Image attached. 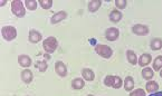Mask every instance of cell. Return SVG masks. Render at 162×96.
I'll return each mask as SVG.
<instances>
[{
  "label": "cell",
  "instance_id": "obj_1",
  "mask_svg": "<svg viewBox=\"0 0 162 96\" xmlns=\"http://www.w3.org/2000/svg\"><path fill=\"white\" fill-rule=\"evenodd\" d=\"M104 84L109 87H113V88H120L122 86V79L119 76H113V75H109L106 76L105 79H104Z\"/></svg>",
  "mask_w": 162,
  "mask_h": 96
},
{
  "label": "cell",
  "instance_id": "obj_2",
  "mask_svg": "<svg viewBox=\"0 0 162 96\" xmlns=\"http://www.w3.org/2000/svg\"><path fill=\"white\" fill-rule=\"evenodd\" d=\"M11 10L16 15L17 17H24L25 16V8H24V3L20 0H14L11 2Z\"/></svg>",
  "mask_w": 162,
  "mask_h": 96
},
{
  "label": "cell",
  "instance_id": "obj_3",
  "mask_svg": "<svg viewBox=\"0 0 162 96\" xmlns=\"http://www.w3.org/2000/svg\"><path fill=\"white\" fill-rule=\"evenodd\" d=\"M57 46H58V41H57V39H56L55 37H49L43 44V47L46 50V53H53V51H55Z\"/></svg>",
  "mask_w": 162,
  "mask_h": 96
},
{
  "label": "cell",
  "instance_id": "obj_4",
  "mask_svg": "<svg viewBox=\"0 0 162 96\" xmlns=\"http://www.w3.org/2000/svg\"><path fill=\"white\" fill-rule=\"evenodd\" d=\"M1 35H2V37L6 40L10 41V40L16 38L17 30H16V28L11 27V26H6V27H3V28L1 29Z\"/></svg>",
  "mask_w": 162,
  "mask_h": 96
},
{
  "label": "cell",
  "instance_id": "obj_5",
  "mask_svg": "<svg viewBox=\"0 0 162 96\" xmlns=\"http://www.w3.org/2000/svg\"><path fill=\"white\" fill-rule=\"evenodd\" d=\"M95 51L104 58H110L112 56V53H113L111 48L106 45H96L95 46Z\"/></svg>",
  "mask_w": 162,
  "mask_h": 96
},
{
  "label": "cell",
  "instance_id": "obj_6",
  "mask_svg": "<svg viewBox=\"0 0 162 96\" xmlns=\"http://www.w3.org/2000/svg\"><path fill=\"white\" fill-rule=\"evenodd\" d=\"M119 35H120V33H119V30H117L116 28H114V27L109 28L105 31L106 39L110 40V41H114V40H116L117 38H119Z\"/></svg>",
  "mask_w": 162,
  "mask_h": 96
},
{
  "label": "cell",
  "instance_id": "obj_7",
  "mask_svg": "<svg viewBox=\"0 0 162 96\" xmlns=\"http://www.w3.org/2000/svg\"><path fill=\"white\" fill-rule=\"evenodd\" d=\"M132 31H133L135 35H139V36H144V35H148L149 28L144 25H135V26H133Z\"/></svg>",
  "mask_w": 162,
  "mask_h": 96
},
{
  "label": "cell",
  "instance_id": "obj_8",
  "mask_svg": "<svg viewBox=\"0 0 162 96\" xmlns=\"http://www.w3.org/2000/svg\"><path fill=\"white\" fill-rule=\"evenodd\" d=\"M56 73L58 74L61 77H65L67 75V67L63 62H57L55 65Z\"/></svg>",
  "mask_w": 162,
  "mask_h": 96
},
{
  "label": "cell",
  "instance_id": "obj_9",
  "mask_svg": "<svg viewBox=\"0 0 162 96\" xmlns=\"http://www.w3.org/2000/svg\"><path fill=\"white\" fill-rule=\"evenodd\" d=\"M66 17H67V12L59 11V12H57V14H55L53 17H52L50 23L52 24H57V23H59V21H61V20H64Z\"/></svg>",
  "mask_w": 162,
  "mask_h": 96
},
{
  "label": "cell",
  "instance_id": "obj_10",
  "mask_svg": "<svg viewBox=\"0 0 162 96\" xmlns=\"http://www.w3.org/2000/svg\"><path fill=\"white\" fill-rule=\"evenodd\" d=\"M18 63L22 67H28V66L31 65V58L26 56V55H21V56L18 57Z\"/></svg>",
  "mask_w": 162,
  "mask_h": 96
},
{
  "label": "cell",
  "instance_id": "obj_11",
  "mask_svg": "<svg viewBox=\"0 0 162 96\" xmlns=\"http://www.w3.org/2000/svg\"><path fill=\"white\" fill-rule=\"evenodd\" d=\"M101 5H102V1H101V0H92V1L88 3V10L91 12L97 11L98 8L101 7Z\"/></svg>",
  "mask_w": 162,
  "mask_h": 96
},
{
  "label": "cell",
  "instance_id": "obj_12",
  "mask_svg": "<svg viewBox=\"0 0 162 96\" xmlns=\"http://www.w3.org/2000/svg\"><path fill=\"white\" fill-rule=\"evenodd\" d=\"M121 19H122V14H121V11H119L117 9L113 10V11L110 14V20L113 21V23H119Z\"/></svg>",
  "mask_w": 162,
  "mask_h": 96
},
{
  "label": "cell",
  "instance_id": "obj_13",
  "mask_svg": "<svg viewBox=\"0 0 162 96\" xmlns=\"http://www.w3.org/2000/svg\"><path fill=\"white\" fill-rule=\"evenodd\" d=\"M21 79L26 84H29V83L33 81V73L30 71H28V69H25V71H22L21 73Z\"/></svg>",
  "mask_w": 162,
  "mask_h": 96
},
{
  "label": "cell",
  "instance_id": "obj_14",
  "mask_svg": "<svg viewBox=\"0 0 162 96\" xmlns=\"http://www.w3.org/2000/svg\"><path fill=\"white\" fill-rule=\"evenodd\" d=\"M124 88L126 92H131L134 88V81L131 76H128L124 81Z\"/></svg>",
  "mask_w": 162,
  "mask_h": 96
},
{
  "label": "cell",
  "instance_id": "obj_15",
  "mask_svg": "<svg viewBox=\"0 0 162 96\" xmlns=\"http://www.w3.org/2000/svg\"><path fill=\"white\" fill-rule=\"evenodd\" d=\"M40 39H42V35L39 34L38 31L30 30V33H29V40L31 42H38L40 41Z\"/></svg>",
  "mask_w": 162,
  "mask_h": 96
},
{
  "label": "cell",
  "instance_id": "obj_16",
  "mask_svg": "<svg viewBox=\"0 0 162 96\" xmlns=\"http://www.w3.org/2000/svg\"><path fill=\"white\" fill-rule=\"evenodd\" d=\"M145 88H146V90H148L149 93H155L156 90H158V88H159V85H158V83L156 82L150 81V82H148Z\"/></svg>",
  "mask_w": 162,
  "mask_h": 96
},
{
  "label": "cell",
  "instance_id": "obj_17",
  "mask_svg": "<svg viewBox=\"0 0 162 96\" xmlns=\"http://www.w3.org/2000/svg\"><path fill=\"white\" fill-rule=\"evenodd\" d=\"M150 62H151V55H149V54H144V55H142V56L140 57V59H139V65L140 66H146V65H149L150 64Z\"/></svg>",
  "mask_w": 162,
  "mask_h": 96
},
{
  "label": "cell",
  "instance_id": "obj_18",
  "mask_svg": "<svg viewBox=\"0 0 162 96\" xmlns=\"http://www.w3.org/2000/svg\"><path fill=\"white\" fill-rule=\"evenodd\" d=\"M82 74H83L84 79H86V81H93V79L95 78V74L93 73V71H91L88 68L83 69V73Z\"/></svg>",
  "mask_w": 162,
  "mask_h": 96
},
{
  "label": "cell",
  "instance_id": "obj_19",
  "mask_svg": "<svg viewBox=\"0 0 162 96\" xmlns=\"http://www.w3.org/2000/svg\"><path fill=\"white\" fill-rule=\"evenodd\" d=\"M126 56H128V62L131 63L132 65H137V55H135V53H134V51L128 50V51H126Z\"/></svg>",
  "mask_w": 162,
  "mask_h": 96
},
{
  "label": "cell",
  "instance_id": "obj_20",
  "mask_svg": "<svg viewBox=\"0 0 162 96\" xmlns=\"http://www.w3.org/2000/svg\"><path fill=\"white\" fill-rule=\"evenodd\" d=\"M151 48L153 49V50H159L162 48V40L159 39V38H155L151 41Z\"/></svg>",
  "mask_w": 162,
  "mask_h": 96
},
{
  "label": "cell",
  "instance_id": "obj_21",
  "mask_svg": "<svg viewBox=\"0 0 162 96\" xmlns=\"http://www.w3.org/2000/svg\"><path fill=\"white\" fill-rule=\"evenodd\" d=\"M72 85H73V87L75 88V89H82V88L84 87V85H85V83H84L83 79L76 78V79H74V81H73Z\"/></svg>",
  "mask_w": 162,
  "mask_h": 96
},
{
  "label": "cell",
  "instance_id": "obj_22",
  "mask_svg": "<svg viewBox=\"0 0 162 96\" xmlns=\"http://www.w3.org/2000/svg\"><path fill=\"white\" fill-rule=\"evenodd\" d=\"M154 75V72L153 69H151V68H144L142 71V76L144 77L145 79H151L153 77Z\"/></svg>",
  "mask_w": 162,
  "mask_h": 96
},
{
  "label": "cell",
  "instance_id": "obj_23",
  "mask_svg": "<svg viewBox=\"0 0 162 96\" xmlns=\"http://www.w3.org/2000/svg\"><path fill=\"white\" fill-rule=\"evenodd\" d=\"M162 68V56L156 57L153 62V69L154 71H159Z\"/></svg>",
  "mask_w": 162,
  "mask_h": 96
},
{
  "label": "cell",
  "instance_id": "obj_24",
  "mask_svg": "<svg viewBox=\"0 0 162 96\" xmlns=\"http://www.w3.org/2000/svg\"><path fill=\"white\" fill-rule=\"evenodd\" d=\"M25 5L29 10H35L37 8V1L36 0H26Z\"/></svg>",
  "mask_w": 162,
  "mask_h": 96
},
{
  "label": "cell",
  "instance_id": "obj_25",
  "mask_svg": "<svg viewBox=\"0 0 162 96\" xmlns=\"http://www.w3.org/2000/svg\"><path fill=\"white\" fill-rule=\"evenodd\" d=\"M39 5L44 9H49L53 6V1L52 0H39Z\"/></svg>",
  "mask_w": 162,
  "mask_h": 96
},
{
  "label": "cell",
  "instance_id": "obj_26",
  "mask_svg": "<svg viewBox=\"0 0 162 96\" xmlns=\"http://www.w3.org/2000/svg\"><path fill=\"white\" fill-rule=\"evenodd\" d=\"M36 67H38V69L40 72H45L46 69H47L48 65H47V63L46 62H38L36 64Z\"/></svg>",
  "mask_w": 162,
  "mask_h": 96
},
{
  "label": "cell",
  "instance_id": "obj_27",
  "mask_svg": "<svg viewBox=\"0 0 162 96\" xmlns=\"http://www.w3.org/2000/svg\"><path fill=\"white\" fill-rule=\"evenodd\" d=\"M130 96H145V92L143 89H141V88H137V89L131 92Z\"/></svg>",
  "mask_w": 162,
  "mask_h": 96
},
{
  "label": "cell",
  "instance_id": "obj_28",
  "mask_svg": "<svg viewBox=\"0 0 162 96\" xmlns=\"http://www.w3.org/2000/svg\"><path fill=\"white\" fill-rule=\"evenodd\" d=\"M115 5H116L117 8L124 9L126 7V5H128V2H126L125 0H116V1H115Z\"/></svg>",
  "mask_w": 162,
  "mask_h": 96
},
{
  "label": "cell",
  "instance_id": "obj_29",
  "mask_svg": "<svg viewBox=\"0 0 162 96\" xmlns=\"http://www.w3.org/2000/svg\"><path fill=\"white\" fill-rule=\"evenodd\" d=\"M149 96H162V92H155V93H151Z\"/></svg>",
  "mask_w": 162,
  "mask_h": 96
},
{
  "label": "cell",
  "instance_id": "obj_30",
  "mask_svg": "<svg viewBox=\"0 0 162 96\" xmlns=\"http://www.w3.org/2000/svg\"><path fill=\"white\" fill-rule=\"evenodd\" d=\"M3 5H6V1H1L0 2V6H3Z\"/></svg>",
  "mask_w": 162,
  "mask_h": 96
},
{
  "label": "cell",
  "instance_id": "obj_31",
  "mask_svg": "<svg viewBox=\"0 0 162 96\" xmlns=\"http://www.w3.org/2000/svg\"><path fill=\"white\" fill-rule=\"evenodd\" d=\"M45 58H47V59H49V55H48V54H45Z\"/></svg>",
  "mask_w": 162,
  "mask_h": 96
},
{
  "label": "cell",
  "instance_id": "obj_32",
  "mask_svg": "<svg viewBox=\"0 0 162 96\" xmlns=\"http://www.w3.org/2000/svg\"><path fill=\"white\" fill-rule=\"evenodd\" d=\"M160 76H161V77H162V71H161V72H160Z\"/></svg>",
  "mask_w": 162,
  "mask_h": 96
},
{
  "label": "cell",
  "instance_id": "obj_33",
  "mask_svg": "<svg viewBox=\"0 0 162 96\" xmlns=\"http://www.w3.org/2000/svg\"><path fill=\"white\" fill-rule=\"evenodd\" d=\"M87 96H93V95H87Z\"/></svg>",
  "mask_w": 162,
  "mask_h": 96
}]
</instances>
